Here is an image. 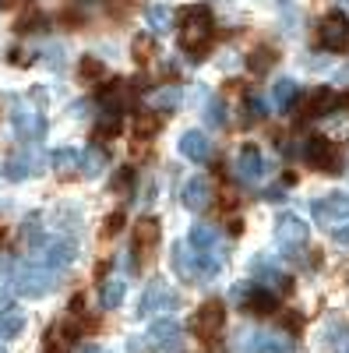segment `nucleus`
<instances>
[{"label":"nucleus","instance_id":"obj_1","mask_svg":"<svg viewBox=\"0 0 349 353\" xmlns=\"http://www.w3.org/2000/svg\"><path fill=\"white\" fill-rule=\"evenodd\" d=\"M215 36V18L209 8H184L180 11V28H177V39L187 53H201Z\"/></svg>","mask_w":349,"mask_h":353},{"label":"nucleus","instance_id":"obj_2","mask_svg":"<svg viewBox=\"0 0 349 353\" xmlns=\"http://www.w3.org/2000/svg\"><path fill=\"white\" fill-rule=\"evenodd\" d=\"M307 241H310V226L300 216H293V212H279L275 216V244H279L282 258H300Z\"/></svg>","mask_w":349,"mask_h":353},{"label":"nucleus","instance_id":"obj_3","mask_svg":"<svg viewBox=\"0 0 349 353\" xmlns=\"http://www.w3.org/2000/svg\"><path fill=\"white\" fill-rule=\"evenodd\" d=\"M81 254V241L78 233H53L50 244L39 251V265H46V269L61 272V269H71V265L78 261Z\"/></svg>","mask_w":349,"mask_h":353},{"label":"nucleus","instance_id":"obj_4","mask_svg":"<svg viewBox=\"0 0 349 353\" xmlns=\"http://www.w3.org/2000/svg\"><path fill=\"white\" fill-rule=\"evenodd\" d=\"M180 307V293L169 290L162 279H152L149 286L141 290V301H138V318H156V314H169Z\"/></svg>","mask_w":349,"mask_h":353},{"label":"nucleus","instance_id":"obj_5","mask_svg":"<svg viewBox=\"0 0 349 353\" xmlns=\"http://www.w3.org/2000/svg\"><path fill=\"white\" fill-rule=\"evenodd\" d=\"M53 286H56V272L46 269V265H39V261H28V265H21V269H18V283H14V290L21 293V297L39 301V297H46Z\"/></svg>","mask_w":349,"mask_h":353},{"label":"nucleus","instance_id":"obj_6","mask_svg":"<svg viewBox=\"0 0 349 353\" xmlns=\"http://www.w3.org/2000/svg\"><path fill=\"white\" fill-rule=\"evenodd\" d=\"M317 46L328 50V53H339V50L349 46V18L342 11H328L317 21Z\"/></svg>","mask_w":349,"mask_h":353},{"label":"nucleus","instance_id":"obj_7","mask_svg":"<svg viewBox=\"0 0 349 353\" xmlns=\"http://www.w3.org/2000/svg\"><path fill=\"white\" fill-rule=\"evenodd\" d=\"M46 128H50V124H46L43 113L28 110V106H14V110H11V131H14L18 141H25V145L43 141V138H46Z\"/></svg>","mask_w":349,"mask_h":353},{"label":"nucleus","instance_id":"obj_8","mask_svg":"<svg viewBox=\"0 0 349 353\" xmlns=\"http://www.w3.org/2000/svg\"><path fill=\"white\" fill-rule=\"evenodd\" d=\"M222 329H226V304H222V301H205V304L198 307V314H194V332H198V339L212 343V339L222 336Z\"/></svg>","mask_w":349,"mask_h":353},{"label":"nucleus","instance_id":"obj_9","mask_svg":"<svg viewBox=\"0 0 349 353\" xmlns=\"http://www.w3.org/2000/svg\"><path fill=\"white\" fill-rule=\"evenodd\" d=\"M233 170H237V176L244 184H254V181H261V176L268 173V159H265V152H261L257 145H240Z\"/></svg>","mask_w":349,"mask_h":353},{"label":"nucleus","instance_id":"obj_10","mask_svg":"<svg viewBox=\"0 0 349 353\" xmlns=\"http://www.w3.org/2000/svg\"><path fill=\"white\" fill-rule=\"evenodd\" d=\"M304 159H307L314 170H325V173H332V170H339V163H342V152L335 149V145H332L328 138L314 134V138L307 141V149H304Z\"/></svg>","mask_w":349,"mask_h":353},{"label":"nucleus","instance_id":"obj_11","mask_svg":"<svg viewBox=\"0 0 349 353\" xmlns=\"http://www.w3.org/2000/svg\"><path fill=\"white\" fill-rule=\"evenodd\" d=\"M314 223H332V219H349V191H332L325 198L310 201Z\"/></svg>","mask_w":349,"mask_h":353},{"label":"nucleus","instance_id":"obj_12","mask_svg":"<svg viewBox=\"0 0 349 353\" xmlns=\"http://www.w3.org/2000/svg\"><path fill=\"white\" fill-rule=\"evenodd\" d=\"M180 332H184V329H180V321H177V318H166V314H162V318H152V321H149V329H145L149 343H152L156 350H166V353L180 346Z\"/></svg>","mask_w":349,"mask_h":353},{"label":"nucleus","instance_id":"obj_13","mask_svg":"<svg viewBox=\"0 0 349 353\" xmlns=\"http://www.w3.org/2000/svg\"><path fill=\"white\" fill-rule=\"evenodd\" d=\"M177 149H180V156L191 159V163H209V159H212V141H209V134L201 131V128H187V131L180 134V141H177Z\"/></svg>","mask_w":349,"mask_h":353},{"label":"nucleus","instance_id":"obj_14","mask_svg":"<svg viewBox=\"0 0 349 353\" xmlns=\"http://www.w3.org/2000/svg\"><path fill=\"white\" fill-rule=\"evenodd\" d=\"M219 244H222V233H219L215 226L194 223V226H191V233H187V248H191L194 254H209V251H215Z\"/></svg>","mask_w":349,"mask_h":353},{"label":"nucleus","instance_id":"obj_15","mask_svg":"<svg viewBox=\"0 0 349 353\" xmlns=\"http://www.w3.org/2000/svg\"><path fill=\"white\" fill-rule=\"evenodd\" d=\"M184 205L187 209H209L212 205V181L209 176H191V181L184 184Z\"/></svg>","mask_w":349,"mask_h":353},{"label":"nucleus","instance_id":"obj_16","mask_svg":"<svg viewBox=\"0 0 349 353\" xmlns=\"http://www.w3.org/2000/svg\"><path fill=\"white\" fill-rule=\"evenodd\" d=\"M156 244H159V223L156 219H141L138 226H134V244H131V254H145L149 258L152 251H156Z\"/></svg>","mask_w":349,"mask_h":353},{"label":"nucleus","instance_id":"obj_17","mask_svg":"<svg viewBox=\"0 0 349 353\" xmlns=\"http://www.w3.org/2000/svg\"><path fill=\"white\" fill-rule=\"evenodd\" d=\"M251 272H254V279H257V283L289 286V276L282 272V265H275V261H272V258H265V254H254V261H251Z\"/></svg>","mask_w":349,"mask_h":353},{"label":"nucleus","instance_id":"obj_18","mask_svg":"<svg viewBox=\"0 0 349 353\" xmlns=\"http://www.w3.org/2000/svg\"><path fill=\"white\" fill-rule=\"evenodd\" d=\"M169 269L177 279L184 283H194V251L187 244H173L169 248Z\"/></svg>","mask_w":349,"mask_h":353},{"label":"nucleus","instance_id":"obj_19","mask_svg":"<svg viewBox=\"0 0 349 353\" xmlns=\"http://www.w3.org/2000/svg\"><path fill=\"white\" fill-rule=\"evenodd\" d=\"M50 166H53L56 173H61V176L81 173V149H74V145H64V149H53Z\"/></svg>","mask_w":349,"mask_h":353},{"label":"nucleus","instance_id":"obj_20","mask_svg":"<svg viewBox=\"0 0 349 353\" xmlns=\"http://www.w3.org/2000/svg\"><path fill=\"white\" fill-rule=\"evenodd\" d=\"M145 25L152 28V36H166L173 28V8L166 4H149L145 8Z\"/></svg>","mask_w":349,"mask_h":353},{"label":"nucleus","instance_id":"obj_21","mask_svg":"<svg viewBox=\"0 0 349 353\" xmlns=\"http://www.w3.org/2000/svg\"><path fill=\"white\" fill-rule=\"evenodd\" d=\"M53 223L61 233H78L81 230V209L74 201H64V205H56L53 209Z\"/></svg>","mask_w":349,"mask_h":353},{"label":"nucleus","instance_id":"obj_22","mask_svg":"<svg viewBox=\"0 0 349 353\" xmlns=\"http://www.w3.org/2000/svg\"><path fill=\"white\" fill-rule=\"evenodd\" d=\"M297 99H300L297 78H275V85H272V103H275L279 110H289Z\"/></svg>","mask_w":349,"mask_h":353},{"label":"nucleus","instance_id":"obj_23","mask_svg":"<svg viewBox=\"0 0 349 353\" xmlns=\"http://www.w3.org/2000/svg\"><path fill=\"white\" fill-rule=\"evenodd\" d=\"M32 170H36V163H32V152H18L14 159H8V166H4V176L11 184H21V181H28L32 176Z\"/></svg>","mask_w":349,"mask_h":353},{"label":"nucleus","instance_id":"obj_24","mask_svg":"<svg viewBox=\"0 0 349 353\" xmlns=\"http://www.w3.org/2000/svg\"><path fill=\"white\" fill-rule=\"evenodd\" d=\"M124 297H127V283L124 279H106L103 290H99V304L106 311H116V307L124 304Z\"/></svg>","mask_w":349,"mask_h":353},{"label":"nucleus","instance_id":"obj_25","mask_svg":"<svg viewBox=\"0 0 349 353\" xmlns=\"http://www.w3.org/2000/svg\"><path fill=\"white\" fill-rule=\"evenodd\" d=\"M339 103H342L339 92H332V88H317L314 99H310V106H307V113H310V117H325V113H332Z\"/></svg>","mask_w":349,"mask_h":353},{"label":"nucleus","instance_id":"obj_26","mask_svg":"<svg viewBox=\"0 0 349 353\" xmlns=\"http://www.w3.org/2000/svg\"><path fill=\"white\" fill-rule=\"evenodd\" d=\"M28 325V318L21 311H4L0 314V339H18Z\"/></svg>","mask_w":349,"mask_h":353},{"label":"nucleus","instance_id":"obj_27","mask_svg":"<svg viewBox=\"0 0 349 353\" xmlns=\"http://www.w3.org/2000/svg\"><path fill=\"white\" fill-rule=\"evenodd\" d=\"M180 99H184L180 88H177V85H166V88H159V92L149 96V106H152V110H177Z\"/></svg>","mask_w":349,"mask_h":353},{"label":"nucleus","instance_id":"obj_28","mask_svg":"<svg viewBox=\"0 0 349 353\" xmlns=\"http://www.w3.org/2000/svg\"><path fill=\"white\" fill-rule=\"evenodd\" d=\"M103 170H106V156H103L99 149H85V152H81V173L89 176V181L103 176Z\"/></svg>","mask_w":349,"mask_h":353},{"label":"nucleus","instance_id":"obj_29","mask_svg":"<svg viewBox=\"0 0 349 353\" xmlns=\"http://www.w3.org/2000/svg\"><path fill=\"white\" fill-rule=\"evenodd\" d=\"M268 339H272V332H257V329H251V332L244 336V343H240L237 353H268Z\"/></svg>","mask_w":349,"mask_h":353},{"label":"nucleus","instance_id":"obj_30","mask_svg":"<svg viewBox=\"0 0 349 353\" xmlns=\"http://www.w3.org/2000/svg\"><path fill=\"white\" fill-rule=\"evenodd\" d=\"M205 124L209 128H222L226 124V103L219 96H209L205 99Z\"/></svg>","mask_w":349,"mask_h":353},{"label":"nucleus","instance_id":"obj_31","mask_svg":"<svg viewBox=\"0 0 349 353\" xmlns=\"http://www.w3.org/2000/svg\"><path fill=\"white\" fill-rule=\"evenodd\" d=\"M272 61H275V53H272L268 46H261V50H254V53H251V68H254L257 74H261V71H268V68H272Z\"/></svg>","mask_w":349,"mask_h":353},{"label":"nucleus","instance_id":"obj_32","mask_svg":"<svg viewBox=\"0 0 349 353\" xmlns=\"http://www.w3.org/2000/svg\"><path fill=\"white\" fill-rule=\"evenodd\" d=\"M103 74H106V68L96 61V57H85V61H81V78L85 81H99Z\"/></svg>","mask_w":349,"mask_h":353},{"label":"nucleus","instance_id":"obj_33","mask_svg":"<svg viewBox=\"0 0 349 353\" xmlns=\"http://www.w3.org/2000/svg\"><path fill=\"white\" fill-rule=\"evenodd\" d=\"M251 286H254V283H233V286H229V304L244 307L247 297H251Z\"/></svg>","mask_w":349,"mask_h":353},{"label":"nucleus","instance_id":"obj_34","mask_svg":"<svg viewBox=\"0 0 349 353\" xmlns=\"http://www.w3.org/2000/svg\"><path fill=\"white\" fill-rule=\"evenodd\" d=\"M265 110H268V106H265V99H261L257 92L247 96V117H251V121H261V117H265Z\"/></svg>","mask_w":349,"mask_h":353},{"label":"nucleus","instance_id":"obj_35","mask_svg":"<svg viewBox=\"0 0 349 353\" xmlns=\"http://www.w3.org/2000/svg\"><path fill=\"white\" fill-rule=\"evenodd\" d=\"M156 53V46H152V39H145V36H138L134 39V57H138V61L145 64V61H149V57Z\"/></svg>","mask_w":349,"mask_h":353},{"label":"nucleus","instance_id":"obj_36","mask_svg":"<svg viewBox=\"0 0 349 353\" xmlns=\"http://www.w3.org/2000/svg\"><path fill=\"white\" fill-rule=\"evenodd\" d=\"M268 353H297L293 339H286V336H272L268 339Z\"/></svg>","mask_w":349,"mask_h":353},{"label":"nucleus","instance_id":"obj_37","mask_svg":"<svg viewBox=\"0 0 349 353\" xmlns=\"http://www.w3.org/2000/svg\"><path fill=\"white\" fill-rule=\"evenodd\" d=\"M120 226H124V212H113V216H106V223H103V233H106V237H113V233L120 230Z\"/></svg>","mask_w":349,"mask_h":353},{"label":"nucleus","instance_id":"obj_38","mask_svg":"<svg viewBox=\"0 0 349 353\" xmlns=\"http://www.w3.org/2000/svg\"><path fill=\"white\" fill-rule=\"evenodd\" d=\"M332 241H335V248H349V223H346V226L339 223V226L332 230Z\"/></svg>","mask_w":349,"mask_h":353},{"label":"nucleus","instance_id":"obj_39","mask_svg":"<svg viewBox=\"0 0 349 353\" xmlns=\"http://www.w3.org/2000/svg\"><path fill=\"white\" fill-rule=\"evenodd\" d=\"M78 353H109V350H103L99 343H85V346H78Z\"/></svg>","mask_w":349,"mask_h":353},{"label":"nucleus","instance_id":"obj_40","mask_svg":"<svg viewBox=\"0 0 349 353\" xmlns=\"http://www.w3.org/2000/svg\"><path fill=\"white\" fill-rule=\"evenodd\" d=\"M0 353H8V346H0Z\"/></svg>","mask_w":349,"mask_h":353},{"label":"nucleus","instance_id":"obj_41","mask_svg":"<svg viewBox=\"0 0 349 353\" xmlns=\"http://www.w3.org/2000/svg\"><path fill=\"white\" fill-rule=\"evenodd\" d=\"M339 4H349V0H339Z\"/></svg>","mask_w":349,"mask_h":353}]
</instances>
